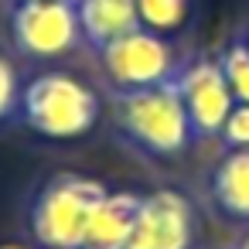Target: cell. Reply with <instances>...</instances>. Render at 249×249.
<instances>
[{
	"instance_id": "obj_7",
	"label": "cell",
	"mask_w": 249,
	"mask_h": 249,
	"mask_svg": "<svg viewBox=\"0 0 249 249\" xmlns=\"http://www.w3.org/2000/svg\"><path fill=\"white\" fill-rule=\"evenodd\" d=\"M188 246H191V205L178 191L140 195L126 249H188Z\"/></svg>"
},
{
	"instance_id": "obj_16",
	"label": "cell",
	"mask_w": 249,
	"mask_h": 249,
	"mask_svg": "<svg viewBox=\"0 0 249 249\" xmlns=\"http://www.w3.org/2000/svg\"><path fill=\"white\" fill-rule=\"evenodd\" d=\"M0 249H24V246H0Z\"/></svg>"
},
{
	"instance_id": "obj_8",
	"label": "cell",
	"mask_w": 249,
	"mask_h": 249,
	"mask_svg": "<svg viewBox=\"0 0 249 249\" xmlns=\"http://www.w3.org/2000/svg\"><path fill=\"white\" fill-rule=\"evenodd\" d=\"M137 208H140L137 191H106V198L89 218L82 249H126Z\"/></svg>"
},
{
	"instance_id": "obj_1",
	"label": "cell",
	"mask_w": 249,
	"mask_h": 249,
	"mask_svg": "<svg viewBox=\"0 0 249 249\" xmlns=\"http://www.w3.org/2000/svg\"><path fill=\"white\" fill-rule=\"evenodd\" d=\"M116 116H120L123 133L140 150L157 154V157L181 154L195 137L181 89H178V79H167V82L147 86V89L120 92L116 96Z\"/></svg>"
},
{
	"instance_id": "obj_17",
	"label": "cell",
	"mask_w": 249,
	"mask_h": 249,
	"mask_svg": "<svg viewBox=\"0 0 249 249\" xmlns=\"http://www.w3.org/2000/svg\"><path fill=\"white\" fill-rule=\"evenodd\" d=\"M246 45H249V38H246Z\"/></svg>"
},
{
	"instance_id": "obj_3",
	"label": "cell",
	"mask_w": 249,
	"mask_h": 249,
	"mask_svg": "<svg viewBox=\"0 0 249 249\" xmlns=\"http://www.w3.org/2000/svg\"><path fill=\"white\" fill-rule=\"evenodd\" d=\"M106 184L86 174H55L35 198L31 232L48 249H82L86 229L99 201L106 198Z\"/></svg>"
},
{
	"instance_id": "obj_15",
	"label": "cell",
	"mask_w": 249,
	"mask_h": 249,
	"mask_svg": "<svg viewBox=\"0 0 249 249\" xmlns=\"http://www.w3.org/2000/svg\"><path fill=\"white\" fill-rule=\"evenodd\" d=\"M235 249H249V232H246V235L239 239V246H235Z\"/></svg>"
},
{
	"instance_id": "obj_11",
	"label": "cell",
	"mask_w": 249,
	"mask_h": 249,
	"mask_svg": "<svg viewBox=\"0 0 249 249\" xmlns=\"http://www.w3.org/2000/svg\"><path fill=\"white\" fill-rule=\"evenodd\" d=\"M137 14H140V28L164 35L184 24L188 0H137Z\"/></svg>"
},
{
	"instance_id": "obj_4",
	"label": "cell",
	"mask_w": 249,
	"mask_h": 249,
	"mask_svg": "<svg viewBox=\"0 0 249 249\" xmlns=\"http://www.w3.org/2000/svg\"><path fill=\"white\" fill-rule=\"evenodd\" d=\"M11 38L21 55L58 58L82 38L75 0H18L11 11Z\"/></svg>"
},
{
	"instance_id": "obj_14",
	"label": "cell",
	"mask_w": 249,
	"mask_h": 249,
	"mask_svg": "<svg viewBox=\"0 0 249 249\" xmlns=\"http://www.w3.org/2000/svg\"><path fill=\"white\" fill-rule=\"evenodd\" d=\"M18 99H21V92H18V72H14V65L4 55H0V120H7L14 113Z\"/></svg>"
},
{
	"instance_id": "obj_5",
	"label": "cell",
	"mask_w": 249,
	"mask_h": 249,
	"mask_svg": "<svg viewBox=\"0 0 249 249\" xmlns=\"http://www.w3.org/2000/svg\"><path fill=\"white\" fill-rule=\"evenodd\" d=\"M99 58H103V69L120 92L160 86V82L174 79V72H178L171 45L157 31H147V28H137V31L103 45Z\"/></svg>"
},
{
	"instance_id": "obj_6",
	"label": "cell",
	"mask_w": 249,
	"mask_h": 249,
	"mask_svg": "<svg viewBox=\"0 0 249 249\" xmlns=\"http://www.w3.org/2000/svg\"><path fill=\"white\" fill-rule=\"evenodd\" d=\"M174 79H178V89H181V99H184L195 137H218L225 116L235 106L218 58L188 62L184 69H178Z\"/></svg>"
},
{
	"instance_id": "obj_13",
	"label": "cell",
	"mask_w": 249,
	"mask_h": 249,
	"mask_svg": "<svg viewBox=\"0 0 249 249\" xmlns=\"http://www.w3.org/2000/svg\"><path fill=\"white\" fill-rule=\"evenodd\" d=\"M222 140H225L232 150H246V147H249V106H246V103H235L232 113L225 116V123H222Z\"/></svg>"
},
{
	"instance_id": "obj_12",
	"label": "cell",
	"mask_w": 249,
	"mask_h": 249,
	"mask_svg": "<svg viewBox=\"0 0 249 249\" xmlns=\"http://www.w3.org/2000/svg\"><path fill=\"white\" fill-rule=\"evenodd\" d=\"M218 65H222V75H225V82H229L232 99L249 106V45H246V41L229 45V48L222 52Z\"/></svg>"
},
{
	"instance_id": "obj_10",
	"label": "cell",
	"mask_w": 249,
	"mask_h": 249,
	"mask_svg": "<svg viewBox=\"0 0 249 249\" xmlns=\"http://www.w3.org/2000/svg\"><path fill=\"white\" fill-rule=\"evenodd\" d=\"M212 195L222 212L249 222V147L232 150L218 160V167L212 171Z\"/></svg>"
},
{
	"instance_id": "obj_2",
	"label": "cell",
	"mask_w": 249,
	"mask_h": 249,
	"mask_svg": "<svg viewBox=\"0 0 249 249\" xmlns=\"http://www.w3.org/2000/svg\"><path fill=\"white\" fill-rule=\"evenodd\" d=\"M21 120L48 140L86 137L99 120V96L65 72H45L21 92Z\"/></svg>"
},
{
	"instance_id": "obj_9",
	"label": "cell",
	"mask_w": 249,
	"mask_h": 249,
	"mask_svg": "<svg viewBox=\"0 0 249 249\" xmlns=\"http://www.w3.org/2000/svg\"><path fill=\"white\" fill-rule=\"evenodd\" d=\"M75 14H79L82 38L96 48L140 28L137 0H75Z\"/></svg>"
}]
</instances>
